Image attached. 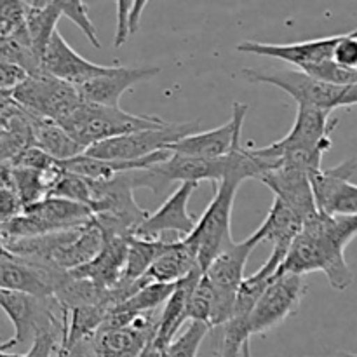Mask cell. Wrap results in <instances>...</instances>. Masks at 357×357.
<instances>
[{"mask_svg":"<svg viewBox=\"0 0 357 357\" xmlns=\"http://www.w3.org/2000/svg\"><path fill=\"white\" fill-rule=\"evenodd\" d=\"M201 275V268H195L187 278L178 281L174 284L173 293H171L169 298L166 300V303L160 309L159 326H157V333L153 337V342L162 351L171 344V340L176 337L180 328L188 321V300H190L192 291H194L195 284L199 282Z\"/></svg>","mask_w":357,"mask_h":357,"instance_id":"23","label":"cell"},{"mask_svg":"<svg viewBox=\"0 0 357 357\" xmlns=\"http://www.w3.org/2000/svg\"><path fill=\"white\" fill-rule=\"evenodd\" d=\"M340 38L342 33L312 38V40L291 42V44H267V42L246 40L236 45V49L239 52H250V54L281 59V61L296 66V70H303L305 66L317 65V63L331 59L333 49L337 47Z\"/></svg>","mask_w":357,"mask_h":357,"instance_id":"21","label":"cell"},{"mask_svg":"<svg viewBox=\"0 0 357 357\" xmlns=\"http://www.w3.org/2000/svg\"><path fill=\"white\" fill-rule=\"evenodd\" d=\"M66 275L68 272L65 271L40 267L13 257L3 248L0 251V289L26 293L37 298H49L54 295Z\"/></svg>","mask_w":357,"mask_h":357,"instance_id":"18","label":"cell"},{"mask_svg":"<svg viewBox=\"0 0 357 357\" xmlns=\"http://www.w3.org/2000/svg\"><path fill=\"white\" fill-rule=\"evenodd\" d=\"M26 6L21 0H0V35H14L24 28Z\"/></svg>","mask_w":357,"mask_h":357,"instance_id":"39","label":"cell"},{"mask_svg":"<svg viewBox=\"0 0 357 357\" xmlns=\"http://www.w3.org/2000/svg\"><path fill=\"white\" fill-rule=\"evenodd\" d=\"M9 164L13 167H23V169L37 171V173L42 174H51L61 169V162L52 159L49 153H45L44 150H40L35 145H30L24 150H21Z\"/></svg>","mask_w":357,"mask_h":357,"instance_id":"38","label":"cell"},{"mask_svg":"<svg viewBox=\"0 0 357 357\" xmlns=\"http://www.w3.org/2000/svg\"><path fill=\"white\" fill-rule=\"evenodd\" d=\"M146 3L149 2H145V0H136V2H132L131 10H129V35L138 31L139 20H142V13L145 10Z\"/></svg>","mask_w":357,"mask_h":357,"instance_id":"45","label":"cell"},{"mask_svg":"<svg viewBox=\"0 0 357 357\" xmlns=\"http://www.w3.org/2000/svg\"><path fill=\"white\" fill-rule=\"evenodd\" d=\"M357 236V215L328 216L317 211L303 223L279 265L278 274L303 275L323 272L330 286L344 291L354 281L351 267L345 260V248Z\"/></svg>","mask_w":357,"mask_h":357,"instance_id":"1","label":"cell"},{"mask_svg":"<svg viewBox=\"0 0 357 357\" xmlns=\"http://www.w3.org/2000/svg\"><path fill=\"white\" fill-rule=\"evenodd\" d=\"M199 268L197 257H195L194 248L188 244L187 239L169 241L164 248L162 253L159 255L152 267L146 271L142 281L143 284H174L187 278L192 271Z\"/></svg>","mask_w":357,"mask_h":357,"instance_id":"24","label":"cell"},{"mask_svg":"<svg viewBox=\"0 0 357 357\" xmlns=\"http://www.w3.org/2000/svg\"><path fill=\"white\" fill-rule=\"evenodd\" d=\"M250 107L241 101H236L232 107V117L227 124L211 131L192 132L180 142L169 146L171 153L183 157H195V159H220L232 152L236 146L243 145V126Z\"/></svg>","mask_w":357,"mask_h":357,"instance_id":"15","label":"cell"},{"mask_svg":"<svg viewBox=\"0 0 357 357\" xmlns=\"http://www.w3.org/2000/svg\"><path fill=\"white\" fill-rule=\"evenodd\" d=\"M169 241L166 239H143V237H128V255H126L124 274L121 282H136L146 274L153 261L159 258Z\"/></svg>","mask_w":357,"mask_h":357,"instance_id":"29","label":"cell"},{"mask_svg":"<svg viewBox=\"0 0 357 357\" xmlns=\"http://www.w3.org/2000/svg\"><path fill=\"white\" fill-rule=\"evenodd\" d=\"M0 59L20 66L28 75L40 73V58L31 47L26 26L14 35H0Z\"/></svg>","mask_w":357,"mask_h":357,"instance_id":"30","label":"cell"},{"mask_svg":"<svg viewBox=\"0 0 357 357\" xmlns=\"http://www.w3.org/2000/svg\"><path fill=\"white\" fill-rule=\"evenodd\" d=\"M300 72L307 73L312 79L321 80V82L333 84V86H352L357 84V70H349L345 66L337 65L333 59H326L317 65L305 66Z\"/></svg>","mask_w":357,"mask_h":357,"instance_id":"36","label":"cell"},{"mask_svg":"<svg viewBox=\"0 0 357 357\" xmlns=\"http://www.w3.org/2000/svg\"><path fill=\"white\" fill-rule=\"evenodd\" d=\"M26 117L28 122H30L33 145L44 150L45 153H49L52 159H56L58 162H65L72 157L84 153V150L70 138V135L63 129L61 124L51 121V119L38 117V115L26 114Z\"/></svg>","mask_w":357,"mask_h":357,"instance_id":"26","label":"cell"},{"mask_svg":"<svg viewBox=\"0 0 357 357\" xmlns=\"http://www.w3.org/2000/svg\"><path fill=\"white\" fill-rule=\"evenodd\" d=\"M197 187L199 183L192 181L180 183V187L162 202L159 209L146 216L145 222L135 230L132 236L143 239H164L166 234H174L180 239L190 236L197 220L188 213V202Z\"/></svg>","mask_w":357,"mask_h":357,"instance_id":"17","label":"cell"},{"mask_svg":"<svg viewBox=\"0 0 357 357\" xmlns=\"http://www.w3.org/2000/svg\"><path fill=\"white\" fill-rule=\"evenodd\" d=\"M128 255V237H105L100 253L79 268L68 271L70 275L79 279H87L100 286L101 289H114L122 281Z\"/></svg>","mask_w":357,"mask_h":357,"instance_id":"22","label":"cell"},{"mask_svg":"<svg viewBox=\"0 0 357 357\" xmlns=\"http://www.w3.org/2000/svg\"><path fill=\"white\" fill-rule=\"evenodd\" d=\"M14 103L26 114L61 122L82 103L75 86L40 72L26 80L10 94Z\"/></svg>","mask_w":357,"mask_h":357,"instance_id":"12","label":"cell"},{"mask_svg":"<svg viewBox=\"0 0 357 357\" xmlns=\"http://www.w3.org/2000/svg\"><path fill=\"white\" fill-rule=\"evenodd\" d=\"M222 345L220 357H253L251 356V335L248 317H230L222 324Z\"/></svg>","mask_w":357,"mask_h":357,"instance_id":"32","label":"cell"},{"mask_svg":"<svg viewBox=\"0 0 357 357\" xmlns=\"http://www.w3.org/2000/svg\"><path fill=\"white\" fill-rule=\"evenodd\" d=\"M211 310H213V291L204 275H201L199 282L192 291L188 300V321L190 323H202L211 330Z\"/></svg>","mask_w":357,"mask_h":357,"instance_id":"37","label":"cell"},{"mask_svg":"<svg viewBox=\"0 0 357 357\" xmlns=\"http://www.w3.org/2000/svg\"><path fill=\"white\" fill-rule=\"evenodd\" d=\"M0 121H2V110H0Z\"/></svg>","mask_w":357,"mask_h":357,"instance_id":"49","label":"cell"},{"mask_svg":"<svg viewBox=\"0 0 357 357\" xmlns=\"http://www.w3.org/2000/svg\"><path fill=\"white\" fill-rule=\"evenodd\" d=\"M56 357H100L96 349V337H87L66 347H58Z\"/></svg>","mask_w":357,"mask_h":357,"instance_id":"43","label":"cell"},{"mask_svg":"<svg viewBox=\"0 0 357 357\" xmlns=\"http://www.w3.org/2000/svg\"><path fill=\"white\" fill-rule=\"evenodd\" d=\"M24 6H26L24 26H26L28 38H30L35 54L40 58L52 33L58 30L56 24L61 17V13L56 7L54 0H30V2H24Z\"/></svg>","mask_w":357,"mask_h":357,"instance_id":"28","label":"cell"},{"mask_svg":"<svg viewBox=\"0 0 357 357\" xmlns=\"http://www.w3.org/2000/svg\"><path fill=\"white\" fill-rule=\"evenodd\" d=\"M258 244L260 243L253 234L239 243L234 241L202 272L213 291L211 330L222 326L232 317L237 289L244 281L248 260Z\"/></svg>","mask_w":357,"mask_h":357,"instance_id":"9","label":"cell"},{"mask_svg":"<svg viewBox=\"0 0 357 357\" xmlns=\"http://www.w3.org/2000/svg\"><path fill=\"white\" fill-rule=\"evenodd\" d=\"M286 257V251L274 250L272 251L271 258L261 265V268H258L255 274H251L250 278H244V281L241 282L239 289H237L236 295V303H234V312L232 317H248L250 312L253 310V307L257 305V302L260 300V296L264 295L265 288L272 282V279L275 278L279 271V265L282 264Z\"/></svg>","mask_w":357,"mask_h":357,"instance_id":"27","label":"cell"},{"mask_svg":"<svg viewBox=\"0 0 357 357\" xmlns=\"http://www.w3.org/2000/svg\"><path fill=\"white\" fill-rule=\"evenodd\" d=\"M61 337L52 333L38 335L33 342L30 344V349L24 354H14V352H7L3 357H52L59 347Z\"/></svg>","mask_w":357,"mask_h":357,"instance_id":"40","label":"cell"},{"mask_svg":"<svg viewBox=\"0 0 357 357\" xmlns=\"http://www.w3.org/2000/svg\"><path fill=\"white\" fill-rule=\"evenodd\" d=\"M333 357H357V354H351V352H338V354Z\"/></svg>","mask_w":357,"mask_h":357,"instance_id":"48","label":"cell"},{"mask_svg":"<svg viewBox=\"0 0 357 357\" xmlns=\"http://www.w3.org/2000/svg\"><path fill=\"white\" fill-rule=\"evenodd\" d=\"M117 3V24H115L114 47H121L131 35H129V10H131V0H119Z\"/></svg>","mask_w":357,"mask_h":357,"instance_id":"42","label":"cell"},{"mask_svg":"<svg viewBox=\"0 0 357 357\" xmlns=\"http://www.w3.org/2000/svg\"><path fill=\"white\" fill-rule=\"evenodd\" d=\"M63 126L70 138L82 150L96 143L142 131V129L157 128L164 124L162 119L155 115H132L121 107H103V105L80 103L65 121L58 122Z\"/></svg>","mask_w":357,"mask_h":357,"instance_id":"3","label":"cell"},{"mask_svg":"<svg viewBox=\"0 0 357 357\" xmlns=\"http://www.w3.org/2000/svg\"><path fill=\"white\" fill-rule=\"evenodd\" d=\"M93 220V213L87 206L65 199L45 197L44 201L23 208L21 215L0 223V241L26 239V237L45 236L77 229Z\"/></svg>","mask_w":357,"mask_h":357,"instance_id":"8","label":"cell"},{"mask_svg":"<svg viewBox=\"0 0 357 357\" xmlns=\"http://www.w3.org/2000/svg\"><path fill=\"white\" fill-rule=\"evenodd\" d=\"M302 227L303 220L291 208H288L284 202L274 197L267 218L255 230L253 236L257 237L258 243H272L274 250H281L288 253L289 246L296 239Z\"/></svg>","mask_w":357,"mask_h":357,"instance_id":"25","label":"cell"},{"mask_svg":"<svg viewBox=\"0 0 357 357\" xmlns=\"http://www.w3.org/2000/svg\"><path fill=\"white\" fill-rule=\"evenodd\" d=\"M0 309L13 323L16 347L31 344L38 335L52 333L61 338L65 335L66 309L54 296L37 298L26 293L0 289Z\"/></svg>","mask_w":357,"mask_h":357,"instance_id":"7","label":"cell"},{"mask_svg":"<svg viewBox=\"0 0 357 357\" xmlns=\"http://www.w3.org/2000/svg\"><path fill=\"white\" fill-rule=\"evenodd\" d=\"M21 211H23V206L13 188H0V223L16 218L17 215H21Z\"/></svg>","mask_w":357,"mask_h":357,"instance_id":"44","label":"cell"},{"mask_svg":"<svg viewBox=\"0 0 357 357\" xmlns=\"http://www.w3.org/2000/svg\"><path fill=\"white\" fill-rule=\"evenodd\" d=\"M16 347V344H14V340L13 338H10V340H6V342H2V344H0V357H3L7 354V352H10L13 351V349Z\"/></svg>","mask_w":357,"mask_h":357,"instance_id":"47","label":"cell"},{"mask_svg":"<svg viewBox=\"0 0 357 357\" xmlns=\"http://www.w3.org/2000/svg\"><path fill=\"white\" fill-rule=\"evenodd\" d=\"M56 7L59 9L61 16L68 17L77 28H80L84 35H86L87 40L91 42V45H94L96 49L101 47V42L98 38L96 33V26L94 23L91 21L89 13H87V3L86 2H80V0H54Z\"/></svg>","mask_w":357,"mask_h":357,"instance_id":"35","label":"cell"},{"mask_svg":"<svg viewBox=\"0 0 357 357\" xmlns=\"http://www.w3.org/2000/svg\"><path fill=\"white\" fill-rule=\"evenodd\" d=\"M108 68L110 66L98 65L82 58L79 52L70 47L68 42L58 30L52 33L51 40L40 56V72L72 86H80L93 77L105 73Z\"/></svg>","mask_w":357,"mask_h":357,"instance_id":"20","label":"cell"},{"mask_svg":"<svg viewBox=\"0 0 357 357\" xmlns=\"http://www.w3.org/2000/svg\"><path fill=\"white\" fill-rule=\"evenodd\" d=\"M0 251H2V248H0Z\"/></svg>","mask_w":357,"mask_h":357,"instance_id":"50","label":"cell"},{"mask_svg":"<svg viewBox=\"0 0 357 357\" xmlns=\"http://www.w3.org/2000/svg\"><path fill=\"white\" fill-rule=\"evenodd\" d=\"M330 112L312 107H298L291 131L279 142L261 149H250L251 155L264 162L281 159L289 152L324 153L331 149V132L337 128L338 119H331Z\"/></svg>","mask_w":357,"mask_h":357,"instance_id":"10","label":"cell"},{"mask_svg":"<svg viewBox=\"0 0 357 357\" xmlns=\"http://www.w3.org/2000/svg\"><path fill=\"white\" fill-rule=\"evenodd\" d=\"M162 349L159 347V345L155 344L153 340L149 342V345H146L145 349L142 351V354H139L138 357H162Z\"/></svg>","mask_w":357,"mask_h":357,"instance_id":"46","label":"cell"},{"mask_svg":"<svg viewBox=\"0 0 357 357\" xmlns=\"http://www.w3.org/2000/svg\"><path fill=\"white\" fill-rule=\"evenodd\" d=\"M199 122H164L157 128L142 129V131L128 132L107 142L96 143L84 150V153L96 159L114 160H138L153 155L157 152L169 149L173 143L180 142L185 136L192 135L197 129Z\"/></svg>","mask_w":357,"mask_h":357,"instance_id":"11","label":"cell"},{"mask_svg":"<svg viewBox=\"0 0 357 357\" xmlns=\"http://www.w3.org/2000/svg\"><path fill=\"white\" fill-rule=\"evenodd\" d=\"M176 284V282H174ZM174 284H160V282H153V284L143 286L139 291H136L131 298L122 302L115 309L121 312L129 314V316H138V314H149L157 312L162 309L166 300L173 293ZM114 310V309H112Z\"/></svg>","mask_w":357,"mask_h":357,"instance_id":"31","label":"cell"},{"mask_svg":"<svg viewBox=\"0 0 357 357\" xmlns=\"http://www.w3.org/2000/svg\"><path fill=\"white\" fill-rule=\"evenodd\" d=\"M267 166L264 160L257 159L250 153V149L244 145L236 146L229 155L220 159H195V157H183L171 153L166 160L145 169L129 171L128 180L132 188H150L155 195H160L174 181H211L218 185L227 176H239L241 180L255 178L260 180Z\"/></svg>","mask_w":357,"mask_h":357,"instance_id":"2","label":"cell"},{"mask_svg":"<svg viewBox=\"0 0 357 357\" xmlns=\"http://www.w3.org/2000/svg\"><path fill=\"white\" fill-rule=\"evenodd\" d=\"M159 68L157 66H129L112 65L101 75L93 77L87 82L75 86L80 100L84 103L103 105V107H119L122 94L131 89L136 84L157 75Z\"/></svg>","mask_w":357,"mask_h":357,"instance_id":"19","label":"cell"},{"mask_svg":"<svg viewBox=\"0 0 357 357\" xmlns=\"http://www.w3.org/2000/svg\"><path fill=\"white\" fill-rule=\"evenodd\" d=\"M89 187L93 220L105 237H131L150 215L136 202L126 173L108 181H89Z\"/></svg>","mask_w":357,"mask_h":357,"instance_id":"4","label":"cell"},{"mask_svg":"<svg viewBox=\"0 0 357 357\" xmlns=\"http://www.w3.org/2000/svg\"><path fill=\"white\" fill-rule=\"evenodd\" d=\"M356 167L357 160L349 159L330 169H319L310 174L317 211L328 216L357 215V185L351 181Z\"/></svg>","mask_w":357,"mask_h":357,"instance_id":"14","label":"cell"},{"mask_svg":"<svg viewBox=\"0 0 357 357\" xmlns=\"http://www.w3.org/2000/svg\"><path fill=\"white\" fill-rule=\"evenodd\" d=\"M239 176H227L215 185V197L195 223V229L185 239L188 241L197 257V265L202 272L225 250L232 239V209L241 183Z\"/></svg>","mask_w":357,"mask_h":357,"instance_id":"5","label":"cell"},{"mask_svg":"<svg viewBox=\"0 0 357 357\" xmlns=\"http://www.w3.org/2000/svg\"><path fill=\"white\" fill-rule=\"evenodd\" d=\"M26 77L28 73L23 68L0 59V91L2 93L13 94V91L26 80Z\"/></svg>","mask_w":357,"mask_h":357,"instance_id":"41","label":"cell"},{"mask_svg":"<svg viewBox=\"0 0 357 357\" xmlns=\"http://www.w3.org/2000/svg\"><path fill=\"white\" fill-rule=\"evenodd\" d=\"M307 291L303 275L275 274L248 316L251 335H265L298 310Z\"/></svg>","mask_w":357,"mask_h":357,"instance_id":"13","label":"cell"},{"mask_svg":"<svg viewBox=\"0 0 357 357\" xmlns=\"http://www.w3.org/2000/svg\"><path fill=\"white\" fill-rule=\"evenodd\" d=\"M208 333L209 328L206 324L188 323L187 328L178 333L164 349L162 357H197L199 347Z\"/></svg>","mask_w":357,"mask_h":357,"instance_id":"33","label":"cell"},{"mask_svg":"<svg viewBox=\"0 0 357 357\" xmlns=\"http://www.w3.org/2000/svg\"><path fill=\"white\" fill-rule=\"evenodd\" d=\"M260 181L274 192L275 199L291 208L303 223L317 213L309 171L286 160H274L268 162V169L261 174Z\"/></svg>","mask_w":357,"mask_h":357,"instance_id":"16","label":"cell"},{"mask_svg":"<svg viewBox=\"0 0 357 357\" xmlns=\"http://www.w3.org/2000/svg\"><path fill=\"white\" fill-rule=\"evenodd\" d=\"M243 77L251 84H268L288 93L298 107H312L324 112L335 108L357 105V84L352 86H333L312 79L300 70H279V72H261V70L244 68Z\"/></svg>","mask_w":357,"mask_h":357,"instance_id":"6","label":"cell"},{"mask_svg":"<svg viewBox=\"0 0 357 357\" xmlns=\"http://www.w3.org/2000/svg\"><path fill=\"white\" fill-rule=\"evenodd\" d=\"M49 197L79 202V204H84L89 208L91 206L89 181L84 180V178H80V176H77V174H72V173H68V171L63 169V173L59 174L58 180L52 183L51 190H49Z\"/></svg>","mask_w":357,"mask_h":357,"instance_id":"34","label":"cell"}]
</instances>
